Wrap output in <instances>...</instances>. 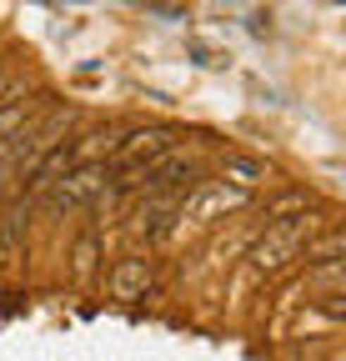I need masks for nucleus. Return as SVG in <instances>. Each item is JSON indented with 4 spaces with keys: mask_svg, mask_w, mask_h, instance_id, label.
<instances>
[{
    "mask_svg": "<svg viewBox=\"0 0 346 361\" xmlns=\"http://www.w3.org/2000/svg\"><path fill=\"white\" fill-rule=\"evenodd\" d=\"M101 191H106V166H70L51 186V206L66 211V206H80V201H96Z\"/></svg>",
    "mask_w": 346,
    "mask_h": 361,
    "instance_id": "nucleus-2",
    "label": "nucleus"
},
{
    "mask_svg": "<svg viewBox=\"0 0 346 361\" xmlns=\"http://www.w3.org/2000/svg\"><path fill=\"white\" fill-rule=\"evenodd\" d=\"M146 286H151V266L146 261H121L111 271V296L116 301H136V296H146Z\"/></svg>",
    "mask_w": 346,
    "mask_h": 361,
    "instance_id": "nucleus-6",
    "label": "nucleus"
},
{
    "mask_svg": "<svg viewBox=\"0 0 346 361\" xmlns=\"http://www.w3.org/2000/svg\"><path fill=\"white\" fill-rule=\"evenodd\" d=\"M221 171H226V180H236V191H251V186H261V180H266V161L241 156V151H226Z\"/></svg>",
    "mask_w": 346,
    "mask_h": 361,
    "instance_id": "nucleus-7",
    "label": "nucleus"
},
{
    "mask_svg": "<svg viewBox=\"0 0 346 361\" xmlns=\"http://www.w3.org/2000/svg\"><path fill=\"white\" fill-rule=\"evenodd\" d=\"M181 201H186V191H181V196H151V201L136 211V231H146L151 241L171 236V226L181 221Z\"/></svg>",
    "mask_w": 346,
    "mask_h": 361,
    "instance_id": "nucleus-4",
    "label": "nucleus"
},
{
    "mask_svg": "<svg viewBox=\"0 0 346 361\" xmlns=\"http://www.w3.org/2000/svg\"><path fill=\"white\" fill-rule=\"evenodd\" d=\"M75 161H70V146H51L46 156H40V166L30 171V180H25V201H35V196H46L51 186H56V180L70 171Z\"/></svg>",
    "mask_w": 346,
    "mask_h": 361,
    "instance_id": "nucleus-5",
    "label": "nucleus"
},
{
    "mask_svg": "<svg viewBox=\"0 0 346 361\" xmlns=\"http://www.w3.org/2000/svg\"><path fill=\"white\" fill-rule=\"evenodd\" d=\"M241 201H246V191H236V186H196L181 201V221H211L221 211H236Z\"/></svg>",
    "mask_w": 346,
    "mask_h": 361,
    "instance_id": "nucleus-3",
    "label": "nucleus"
},
{
    "mask_svg": "<svg viewBox=\"0 0 346 361\" xmlns=\"http://www.w3.org/2000/svg\"><path fill=\"white\" fill-rule=\"evenodd\" d=\"M307 236H311V216H291V221L271 226V231H266L261 241H256L251 261L261 266V271H281L286 261H296V256H301V246H307Z\"/></svg>",
    "mask_w": 346,
    "mask_h": 361,
    "instance_id": "nucleus-1",
    "label": "nucleus"
},
{
    "mask_svg": "<svg viewBox=\"0 0 346 361\" xmlns=\"http://www.w3.org/2000/svg\"><path fill=\"white\" fill-rule=\"evenodd\" d=\"M25 216H30V201H25V196H20V201H11L6 221H0V251H6V256H16V251H20V231H25Z\"/></svg>",
    "mask_w": 346,
    "mask_h": 361,
    "instance_id": "nucleus-8",
    "label": "nucleus"
},
{
    "mask_svg": "<svg viewBox=\"0 0 346 361\" xmlns=\"http://www.w3.org/2000/svg\"><path fill=\"white\" fill-rule=\"evenodd\" d=\"M96 256H101V241H96V231H85V236L75 241V276H80V281H91Z\"/></svg>",
    "mask_w": 346,
    "mask_h": 361,
    "instance_id": "nucleus-9",
    "label": "nucleus"
}]
</instances>
